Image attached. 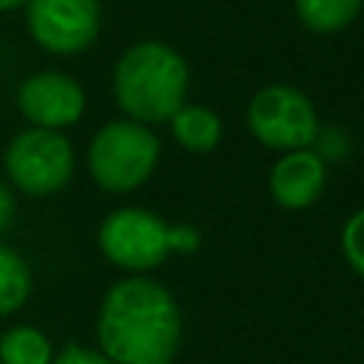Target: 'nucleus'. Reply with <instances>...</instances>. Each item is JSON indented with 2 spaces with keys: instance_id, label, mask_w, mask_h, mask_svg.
Segmentation results:
<instances>
[{
  "instance_id": "20",
  "label": "nucleus",
  "mask_w": 364,
  "mask_h": 364,
  "mask_svg": "<svg viewBox=\"0 0 364 364\" xmlns=\"http://www.w3.org/2000/svg\"><path fill=\"white\" fill-rule=\"evenodd\" d=\"M162 364H173V361H162Z\"/></svg>"
},
{
  "instance_id": "6",
  "label": "nucleus",
  "mask_w": 364,
  "mask_h": 364,
  "mask_svg": "<svg viewBox=\"0 0 364 364\" xmlns=\"http://www.w3.org/2000/svg\"><path fill=\"white\" fill-rule=\"evenodd\" d=\"M168 228L171 222L154 210L117 208L100 222L97 247L114 267L125 270L128 276H145L171 256Z\"/></svg>"
},
{
  "instance_id": "12",
  "label": "nucleus",
  "mask_w": 364,
  "mask_h": 364,
  "mask_svg": "<svg viewBox=\"0 0 364 364\" xmlns=\"http://www.w3.org/2000/svg\"><path fill=\"white\" fill-rule=\"evenodd\" d=\"M54 353L51 338L31 324H14L0 336V364H51Z\"/></svg>"
},
{
  "instance_id": "9",
  "label": "nucleus",
  "mask_w": 364,
  "mask_h": 364,
  "mask_svg": "<svg viewBox=\"0 0 364 364\" xmlns=\"http://www.w3.org/2000/svg\"><path fill=\"white\" fill-rule=\"evenodd\" d=\"M270 196L284 210H304L316 205L327 188V162L313 148L282 154L267 176Z\"/></svg>"
},
{
  "instance_id": "4",
  "label": "nucleus",
  "mask_w": 364,
  "mask_h": 364,
  "mask_svg": "<svg viewBox=\"0 0 364 364\" xmlns=\"http://www.w3.org/2000/svg\"><path fill=\"white\" fill-rule=\"evenodd\" d=\"M74 171L77 154L63 131L28 125L3 151V179L28 196L60 193L74 179Z\"/></svg>"
},
{
  "instance_id": "10",
  "label": "nucleus",
  "mask_w": 364,
  "mask_h": 364,
  "mask_svg": "<svg viewBox=\"0 0 364 364\" xmlns=\"http://www.w3.org/2000/svg\"><path fill=\"white\" fill-rule=\"evenodd\" d=\"M168 125L173 142L191 154H208L222 142V119L213 108L202 102H182Z\"/></svg>"
},
{
  "instance_id": "14",
  "label": "nucleus",
  "mask_w": 364,
  "mask_h": 364,
  "mask_svg": "<svg viewBox=\"0 0 364 364\" xmlns=\"http://www.w3.org/2000/svg\"><path fill=\"white\" fill-rule=\"evenodd\" d=\"M338 245H341V256L350 264V270L364 279V208L353 210L344 219Z\"/></svg>"
},
{
  "instance_id": "16",
  "label": "nucleus",
  "mask_w": 364,
  "mask_h": 364,
  "mask_svg": "<svg viewBox=\"0 0 364 364\" xmlns=\"http://www.w3.org/2000/svg\"><path fill=\"white\" fill-rule=\"evenodd\" d=\"M168 245H171V256H191L199 250L202 233L188 222H176L168 228Z\"/></svg>"
},
{
  "instance_id": "17",
  "label": "nucleus",
  "mask_w": 364,
  "mask_h": 364,
  "mask_svg": "<svg viewBox=\"0 0 364 364\" xmlns=\"http://www.w3.org/2000/svg\"><path fill=\"white\" fill-rule=\"evenodd\" d=\"M51 364H114L100 347H82V344H65L54 353Z\"/></svg>"
},
{
  "instance_id": "11",
  "label": "nucleus",
  "mask_w": 364,
  "mask_h": 364,
  "mask_svg": "<svg viewBox=\"0 0 364 364\" xmlns=\"http://www.w3.org/2000/svg\"><path fill=\"white\" fill-rule=\"evenodd\" d=\"M293 6L299 23L307 31L336 34L361 14L364 0H293Z\"/></svg>"
},
{
  "instance_id": "5",
  "label": "nucleus",
  "mask_w": 364,
  "mask_h": 364,
  "mask_svg": "<svg viewBox=\"0 0 364 364\" xmlns=\"http://www.w3.org/2000/svg\"><path fill=\"white\" fill-rule=\"evenodd\" d=\"M245 119L250 136L279 154L313 148L321 128L313 100L304 91L282 82L259 88L247 102Z\"/></svg>"
},
{
  "instance_id": "3",
  "label": "nucleus",
  "mask_w": 364,
  "mask_h": 364,
  "mask_svg": "<svg viewBox=\"0 0 364 364\" xmlns=\"http://www.w3.org/2000/svg\"><path fill=\"white\" fill-rule=\"evenodd\" d=\"M159 136L151 125L128 117L105 122L88 142L85 168L97 188L108 193H131L142 188L159 165Z\"/></svg>"
},
{
  "instance_id": "18",
  "label": "nucleus",
  "mask_w": 364,
  "mask_h": 364,
  "mask_svg": "<svg viewBox=\"0 0 364 364\" xmlns=\"http://www.w3.org/2000/svg\"><path fill=\"white\" fill-rule=\"evenodd\" d=\"M14 216H17V199H14V191H11V185L0 176V236L11 228Z\"/></svg>"
},
{
  "instance_id": "7",
  "label": "nucleus",
  "mask_w": 364,
  "mask_h": 364,
  "mask_svg": "<svg viewBox=\"0 0 364 364\" xmlns=\"http://www.w3.org/2000/svg\"><path fill=\"white\" fill-rule=\"evenodd\" d=\"M100 0H26L31 40L48 54H80L100 34Z\"/></svg>"
},
{
  "instance_id": "13",
  "label": "nucleus",
  "mask_w": 364,
  "mask_h": 364,
  "mask_svg": "<svg viewBox=\"0 0 364 364\" xmlns=\"http://www.w3.org/2000/svg\"><path fill=\"white\" fill-rule=\"evenodd\" d=\"M34 287V276L28 262L9 245L0 242V318L17 313Z\"/></svg>"
},
{
  "instance_id": "15",
  "label": "nucleus",
  "mask_w": 364,
  "mask_h": 364,
  "mask_svg": "<svg viewBox=\"0 0 364 364\" xmlns=\"http://www.w3.org/2000/svg\"><path fill=\"white\" fill-rule=\"evenodd\" d=\"M313 151L330 165V162H341L347 154H350V136L341 131V128H336V125H330V128H318V136H316V142H313Z\"/></svg>"
},
{
  "instance_id": "19",
  "label": "nucleus",
  "mask_w": 364,
  "mask_h": 364,
  "mask_svg": "<svg viewBox=\"0 0 364 364\" xmlns=\"http://www.w3.org/2000/svg\"><path fill=\"white\" fill-rule=\"evenodd\" d=\"M20 6H26V0H0V14L11 11V9H20Z\"/></svg>"
},
{
  "instance_id": "1",
  "label": "nucleus",
  "mask_w": 364,
  "mask_h": 364,
  "mask_svg": "<svg viewBox=\"0 0 364 364\" xmlns=\"http://www.w3.org/2000/svg\"><path fill=\"white\" fill-rule=\"evenodd\" d=\"M182 341V313L171 290L151 276L114 282L97 313V344L114 364L173 361Z\"/></svg>"
},
{
  "instance_id": "8",
  "label": "nucleus",
  "mask_w": 364,
  "mask_h": 364,
  "mask_svg": "<svg viewBox=\"0 0 364 364\" xmlns=\"http://www.w3.org/2000/svg\"><path fill=\"white\" fill-rule=\"evenodd\" d=\"M17 111L31 128L65 131L85 114V88L65 71H37L17 85Z\"/></svg>"
},
{
  "instance_id": "2",
  "label": "nucleus",
  "mask_w": 364,
  "mask_h": 364,
  "mask_svg": "<svg viewBox=\"0 0 364 364\" xmlns=\"http://www.w3.org/2000/svg\"><path fill=\"white\" fill-rule=\"evenodd\" d=\"M191 68L185 57L159 40H142L125 48L114 65L111 88L117 108L142 125H159L188 102Z\"/></svg>"
}]
</instances>
